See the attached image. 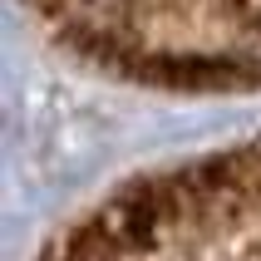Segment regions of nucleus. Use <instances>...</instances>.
<instances>
[{
  "instance_id": "nucleus-1",
  "label": "nucleus",
  "mask_w": 261,
  "mask_h": 261,
  "mask_svg": "<svg viewBox=\"0 0 261 261\" xmlns=\"http://www.w3.org/2000/svg\"><path fill=\"white\" fill-rule=\"evenodd\" d=\"M84 59L148 79L173 59H207L232 84H261V0H30Z\"/></svg>"
},
{
  "instance_id": "nucleus-2",
  "label": "nucleus",
  "mask_w": 261,
  "mask_h": 261,
  "mask_svg": "<svg viewBox=\"0 0 261 261\" xmlns=\"http://www.w3.org/2000/svg\"><path fill=\"white\" fill-rule=\"evenodd\" d=\"M44 261H133V256L118 247V237L103 227V217H89L59 237Z\"/></svg>"
},
{
  "instance_id": "nucleus-3",
  "label": "nucleus",
  "mask_w": 261,
  "mask_h": 261,
  "mask_svg": "<svg viewBox=\"0 0 261 261\" xmlns=\"http://www.w3.org/2000/svg\"><path fill=\"white\" fill-rule=\"evenodd\" d=\"M256 153H261V143H256Z\"/></svg>"
}]
</instances>
